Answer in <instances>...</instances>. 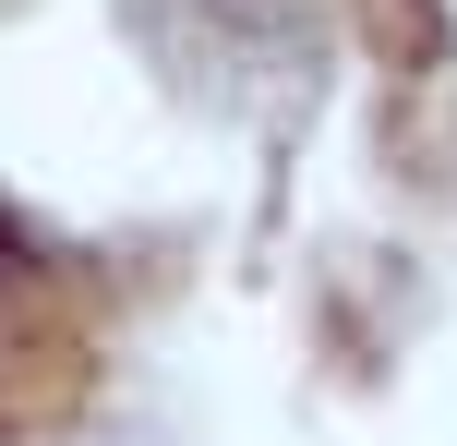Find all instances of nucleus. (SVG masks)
<instances>
[{
  "label": "nucleus",
  "instance_id": "f257e3e1",
  "mask_svg": "<svg viewBox=\"0 0 457 446\" xmlns=\"http://www.w3.org/2000/svg\"><path fill=\"white\" fill-rule=\"evenodd\" d=\"M361 13V48L386 72H434L445 61V0H349Z\"/></svg>",
  "mask_w": 457,
  "mask_h": 446
}]
</instances>
